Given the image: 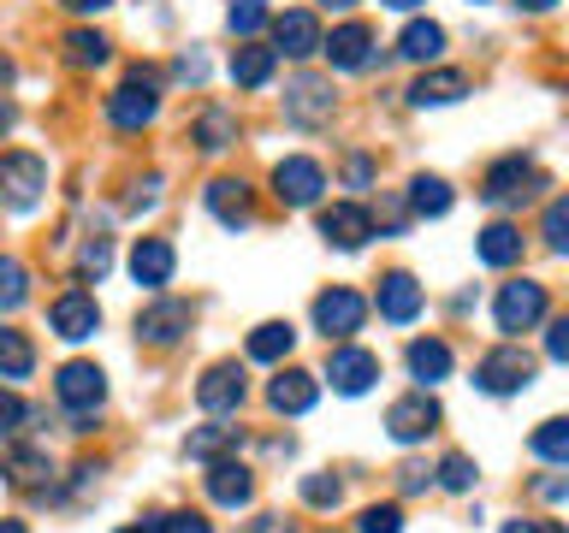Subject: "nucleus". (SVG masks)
<instances>
[{
	"label": "nucleus",
	"mask_w": 569,
	"mask_h": 533,
	"mask_svg": "<svg viewBox=\"0 0 569 533\" xmlns=\"http://www.w3.org/2000/svg\"><path fill=\"white\" fill-rule=\"evenodd\" d=\"M208 213L226 231H238V225L256 220V190H249L243 178H213V184H208Z\"/></svg>",
	"instance_id": "nucleus-16"
},
{
	"label": "nucleus",
	"mask_w": 569,
	"mask_h": 533,
	"mask_svg": "<svg viewBox=\"0 0 569 533\" xmlns=\"http://www.w3.org/2000/svg\"><path fill=\"white\" fill-rule=\"evenodd\" d=\"M273 66H279V53H273V48L249 42V48L231 53V83H238V89H261L267 78H273Z\"/></svg>",
	"instance_id": "nucleus-27"
},
{
	"label": "nucleus",
	"mask_w": 569,
	"mask_h": 533,
	"mask_svg": "<svg viewBox=\"0 0 569 533\" xmlns=\"http://www.w3.org/2000/svg\"><path fill=\"white\" fill-rule=\"evenodd\" d=\"M202 71H208L202 53H184V60H178V78H202Z\"/></svg>",
	"instance_id": "nucleus-51"
},
{
	"label": "nucleus",
	"mask_w": 569,
	"mask_h": 533,
	"mask_svg": "<svg viewBox=\"0 0 569 533\" xmlns=\"http://www.w3.org/2000/svg\"><path fill=\"white\" fill-rule=\"evenodd\" d=\"M427 486V469H421V462H409V469H403V492H421Z\"/></svg>",
	"instance_id": "nucleus-49"
},
{
	"label": "nucleus",
	"mask_w": 569,
	"mask_h": 533,
	"mask_svg": "<svg viewBox=\"0 0 569 533\" xmlns=\"http://www.w3.org/2000/svg\"><path fill=\"white\" fill-rule=\"evenodd\" d=\"M320 7H327V12H350L356 0H320Z\"/></svg>",
	"instance_id": "nucleus-58"
},
{
	"label": "nucleus",
	"mask_w": 569,
	"mask_h": 533,
	"mask_svg": "<svg viewBox=\"0 0 569 533\" xmlns=\"http://www.w3.org/2000/svg\"><path fill=\"white\" fill-rule=\"evenodd\" d=\"M154 113H160V71L131 66V78L107 95V119H113V131H142Z\"/></svg>",
	"instance_id": "nucleus-1"
},
{
	"label": "nucleus",
	"mask_w": 569,
	"mask_h": 533,
	"mask_svg": "<svg viewBox=\"0 0 569 533\" xmlns=\"http://www.w3.org/2000/svg\"><path fill=\"white\" fill-rule=\"evenodd\" d=\"M356 533H403V510L398 504H368L362 522H356Z\"/></svg>",
	"instance_id": "nucleus-40"
},
{
	"label": "nucleus",
	"mask_w": 569,
	"mask_h": 533,
	"mask_svg": "<svg viewBox=\"0 0 569 533\" xmlns=\"http://www.w3.org/2000/svg\"><path fill=\"white\" fill-rule=\"evenodd\" d=\"M24 302H30V266L12 261V255H0V314L24 309Z\"/></svg>",
	"instance_id": "nucleus-34"
},
{
	"label": "nucleus",
	"mask_w": 569,
	"mask_h": 533,
	"mask_svg": "<svg viewBox=\"0 0 569 533\" xmlns=\"http://www.w3.org/2000/svg\"><path fill=\"white\" fill-rule=\"evenodd\" d=\"M320 238H327L332 249H362L373 238V213L356 208V202H338L320 213Z\"/></svg>",
	"instance_id": "nucleus-18"
},
{
	"label": "nucleus",
	"mask_w": 569,
	"mask_h": 533,
	"mask_svg": "<svg viewBox=\"0 0 569 533\" xmlns=\"http://www.w3.org/2000/svg\"><path fill=\"white\" fill-rule=\"evenodd\" d=\"M7 83H12V60L0 53V89H7Z\"/></svg>",
	"instance_id": "nucleus-57"
},
{
	"label": "nucleus",
	"mask_w": 569,
	"mask_h": 533,
	"mask_svg": "<svg viewBox=\"0 0 569 533\" xmlns=\"http://www.w3.org/2000/svg\"><path fill=\"white\" fill-rule=\"evenodd\" d=\"M30 368H36V344L24 332L0 326V380H30Z\"/></svg>",
	"instance_id": "nucleus-30"
},
{
	"label": "nucleus",
	"mask_w": 569,
	"mask_h": 533,
	"mask_svg": "<svg viewBox=\"0 0 569 533\" xmlns=\"http://www.w3.org/2000/svg\"><path fill=\"white\" fill-rule=\"evenodd\" d=\"M505 533H540V522H528V515H516V522H505Z\"/></svg>",
	"instance_id": "nucleus-53"
},
{
	"label": "nucleus",
	"mask_w": 569,
	"mask_h": 533,
	"mask_svg": "<svg viewBox=\"0 0 569 533\" xmlns=\"http://www.w3.org/2000/svg\"><path fill=\"white\" fill-rule=\"evenodd\" d=\"M409 373H416L421 385L451 380V344H445V338H416V344H409Z\"/></svg>",
	"instance_id": "nucleus-26"
},
{
	"label": "nucleus",
	"mask_w": 569,
	"mask_h": 533,
	"mask_svg": "<svg viewBox=\"0 0 569 533\" xmlns=\"http://www.w3.org/2000/svg\"><path fill=\"white\" fill-rule=\"evenodd\" d=\"M0 533H24V522H12V515H7V522H0Z\"/></svg>",
	"instance_id": "nucleus-60"
},
{
	"label": "nucleus",
	"mask_w": 569,
	"mask_h": 533,
	"mask_svg": "<svg viewBox=\"0 0 569 533\" xmlns=\"http://www.w3.org/2000/svg\"><path fill=\"white\" fill-rule=\"evenodd\" d=\"M516 7H522V12H551L558 0H516Z\"/></svg>",
	"instance_id": "nucleus-54"
},
{
	"label": "nucleus",
	"mask_w": 569,
	"mask_h": 533,
	"mask_svg": "<svg viewBox=\"0 0 569 533\" xmlns=\"http://www.w3.org/2000/svg\"><path fill=\"white\" fill-rule=\"evenodd\" d=\"M24 421H30V409L18 391H0V439H18L24 433Z\"/></svg>",
	"instance_id": "nucleus-43"
},
{
	"label": "nucleus",
	"mask_w": 569,
	"mask_h": 533,
	"mask_svg": "<svg viewBox=\"0 0 569 533\" xmlns=\"http://www.w3.org/2000/svg\"><path fill=\"white\" fill-rule=\"evenodd\" d=\"M160 202V178H142V184H137V195H131V208L142 213V208H154Z\"/></svg>",
	"instance_id": "nucleus-47"
},
{
	"label": "nucleus",
	"mask_w": 569,
	"mask_h": 533,
	"mask_svg": "<svg viewBox=\"0 0 569 533\" xmlns=\"http://www.w3.org/2000/svg\"><path fill=\"white\" fill-rule=\"evenodd\" d=\"M533 492L540 497H569V480H533Z\"/></svg>",
	"instance_id": "nucleus-50"
},
{
	"label": "nucleus",
	"mask_w": 569,
	"mask_h": 533,
	"mask_svg": "<svg viewBox=\"0 0 569 533\" xmlns=\"http://www.w3.org/2000/svg\"><path fill=\"white\" fill-rule=\"evenodd\" d=\"M439 48H445V30L439 24H421V18L403 30V42H398L403 60H439Z\"/></svg>",
	"instance_id": "nucleus-35"
},
{
	"label": "nucleus",
	"mask_w": 569,
	"mask_h": 533,
	"mask_svg": "<svg viewBox=\"0 0 569 533\" xmlns=\"http://www.w3.org/2000/svg\"><path fill=\"white\" fill-rule=\"evenodd\" d=\"M380 7H391V12H416L421 0H380Z\"/></svg>",
	"instance_id": "nucleus-55"
},
{
	"label": "nucleus",
	"mask_w": 569,
	"mask_h": 533,
	"mask_svg": "<svg viewBox=\"0 0 569 533\" xmlns=\"http://www.w3.org/2000/svg\"><path fill=\"white\" fill-rule=\"evenodd\" d=\"M184 332H190V302H178V296H160L137 314V338L154 344V350H172Z\"/></svg>",
	"instance_id": "nucleus-11"
},
{
	"label": "nucleus",
	"mask_w": 569,
	"mask_h": 533,
	"mask_svg": "<svg viewBox=\"0 0 569 533\" xmlns=\"http://www.w3.org/2000/svg\"><path fill=\"white\" fill-rule=\"evenodd\" d=\"M439 486L445 492H475V462L469 456H445L439 462Z\"/></svg>",
	"instance_id": "nucleus-42"
},
{
	"label": "nucleus",
	"mask_w": 569,
	"mask_h": 533,
	"mask_svg": "<svg viewBox=\"0 0 569 533\" xmlns=\"http://www.w3.org/2000/svg\"><path fill=\"white\" fill-rule=\"evenodd\" d=\"M154 527H160V533H213V527H208L196 510H172V515H160Z\"/></svg>",
	"instance_id": "nucleus-44"
},
{
	"label": "nucleus",
	"mask_w": 569,
	"mask_h": 533,
	"mask_svg": "<svg viewBox=\"0 0 569 533\" xmlns=\"http://www.w3.org/2000/svg\"><path fill=\"white\" fill-rule=\"evenodd\" d=\"M256 533H291V522H284V515H261Z\"/></svg>",
	"instance_id": "nucleus-52"
},
{
	"label": "nucleus",
	"mask_w": 569,
	"mask_h": 533,
	"mask_svg": "<svg viewBox=\"0 0 569 533\" xmlns=\"http://www.w3.org/2000/svg\"><path fill=\"white\" fill-rule=\"evenodd\" d=\"M107 266H113V243H107V238H89L83 255H78V279H101Z\"/></svg>",
	"instance_id": "nucleus-41"
},
{
	"label": "nucleus",
	"mask_w": 569,
	"mask_h": 533,
	"mask_svg": "<svg viewBox=\"0 0 569 533\" xmlns=\"http://www.w3.org/2000/svg\"><path fill=\"white\" fill-rule=\"evenodd\" d=\"M528 451H533V456H546V462H563V469H569V415H551V421L533 426Z\"/></svg>",
	"instance_id": "nucleus-32"
},
{
	"label": "nucleus",
	"mask_w": 569,
	"mask_h": 533,
	"mask_svg": "<svg viewBox=\"0 0 569 533\" xmlns=\"http://www.w3.org/2000/svg\"><path fill=\"white\" fill-rule=\"evenodd\" d=\"M208 497L220 510H243L249 497H256V474H249L243 462H226V456L208 462Z\"/></svg>",
	"instance_id": "nucleus-20"
},
{
	"label": "nucleus",
	"mask_w": 569,
	"mask_h": 533,
	"mask_svg": "<svg viewBox=\"0 0 569 533\" xmlns=\"http://www.w3.org/2000/svg\"><path fill=\"white\" fill-rule=\"evenodd\" d=\"M238 444H243V426H196L184 439V456L190 462H220L226 451H238Z\"/></svg>",
	"instance_id": "nucleus-28"
},
{
	"label": "nucleus",
	"mask_w": 569,
	"mask_h": 533,
	"mask_svg": "<svg viewBox=\"0 0 569 533\" xmlns=\"http://www.w3.org/2000/svg\"><path fill=\"white\" fill-rule=\"evenodd\" d=\"M327 380H332V391H345V398H362V391L380 380V355L356 350V344H338L327 355Z\"/></svg>",
	"instance_id": "nucleus-12"
},
{
	"label": "nucleus",
	"mask_w": 569,
	"mask_h": 533,
	"mask_svg": "<svg viewBox=\"0 0 569 533\" xmlns=\"http://www.w3.org/2000/svg\"><path fill=\"white\" fill-rule=\"evenodd\" d=\"M409 208H416V213H427V220H439V213H451V184H445V178H433V172H421L416 184H409Z\"/></svg>",
	"instance_id": "nucleus-33"
},
{
	"label": "nucleus",
	"mask_w": 569,
	"mask_h": 533,
	"mask_svg": "<svg viewBox=\"0 0 569 533\" xmlns=\"http://www.w3.org/2000/svg\"><path fill=\"white\" fill-rule=\"evenodd\" d=\"M172 266H178V255H172L167 238H137V249H131V279L137 284L160 291V284H172Z\"/></svg>",
	"instance_id": "nucleus-22"
},
{
	"label": "nucleus",
	"mask_w": 569,
	"mask_h": 533,
	"mask_svg": "<svg viewBox=\"0 0 569 533\" xmlns=\"http://www.w3.org/2000/svg\"><path fill=\"white\" fill-rule=\"evenodd\" d=\"M362 320H368V296L345 291V284H332V291L315 296V326L327 338H338V344H345L350 332H362Z\"/></svg>",
	"instance_id": "nucleus-8"
},
{
	"label": "nucleus",
	"mask_w": 569,
	"mask_h": 533,
	"mask_svg": "<svg viewBox=\"0 0 569 533\" xmlns=\"http://www.w3.org/2000/svg\"><path fill=\"white\" fill-rule=\"evenodd\" d=\"M320 190H327L320 160L291 154V160H279V167H273V195H279L284 208H309V202H320Z\"/></svg>",
	"instance_id": "nucleus-9"
},
{
	"label": "nucleus",
	"mask_w": 569,
	"mask_h": 533,
	"mask_svg": "<svg viewBox=\"0 0 569 533\" xmlns=\"http://www.w3.org/2000/svg\"><path fill=\"white\" fill-rule=\"evenodd\" d=\"M546 355H551V362H569V314H563V320H551V332H546Z\"/></svg>",
	"instance_id": "nucleus-45"
},
{
	"label": "nucleus",
	"mask_w": 569,
	"mask_h": 533,
	"mask_svg": "<svg viewBox=\"0 0 569 533\" xmlns=\"http://www.w3.org/2000/svg\"><path fill=\"white\" fill-rule=\"evenodd\" d=\"M540 190H546V172L533 167V160H522V154L492 160L487 178H480V195H487L492 208H522V202H533Z\"/></svg>",
	"instance_id": "nucleus-2"
},
{
	"label": "nucleus",
	"mask_w": 569,
	"mask_h": 533,
	"mask_svg": "<svg viewBox=\"0 0 569 533\" xmlns=\"http://www.w3.org/2000/svg\"><path fill=\"white\" fill-rule=\"evenodd\" d=\"M475 385L492 391V398H516V391L533 385V355H528L522 344H498L492 355H480Z\"/></svg>",
	"instance_id": "nucleus-4"
},
{
	"label": "nucleus",
	"mask_w": 569,
	"mask_h": 533,
	"mask_svg": "<svg viewBox=\"0 0 569 533\" xmlns=\"http://www.w3.org/2000/svg\"><path fill=\"white\" fill-rule=\"evenodd\" d=\"M345 178H350L356 190H362L368 178H373V160H368V154H350V167H345Z\"/></svg>",
	"instance_id": "nucleus-46"
},
{
	"label": "nucleus",
	"mask_w": 569,
	"mask_h": 533,
	"mask_svg": "<svg viewBox=\"0 0 569 533\" xmlns=\"http://www.w3.org/2000/svg\"><path fill=\"white\" fill-rule=\"evenodd\" d=\"M0 469H7L18 486H42V474H48V451H7L0 456Z\"/></svg>",
	"instance_id": "nucleus-36"
},
{
	"label": "nucleus",
	"mask_w": 569,
	"mask_h": 533,
	"mask_svg": "<svg viewBox=\"0 0 569 533\" xmlns=\"http://www.w3.org/2000/svg\"><path fill=\"white\" fill-rule=\"evenodd\" d=\"M119 533H160L154 522H131V527H119Z\"/></svg>",
	"instance_id": "nucleus-59"
},
{
	"label": "nucleus",
	"mask_w": 569,
	"mask_h": 533,
	"mask_svg": "<svg viewBox=\"0 0 569 533\" xmlns=\"http://www.w3.org/2000/svg\"><path fill=\"white\" fill-rule=\"evenodd\" d=\"M540 238L558 249V255H569V195H558V202L546 208V220H540Z\"/></svg>",
	"instance_id": "nucleus-38"
},
{
	"label": "nucleus",
	"mask_w": 569,
	"mask_h": 533,
	"mask_svg": "<svg viewBox=\"0 0 569 533\" xmlns=\"http://www.w3.org/2000/svg\"><path fill=\"white\" fill-rule=\"evenodd\" d=\"M53 398H60L78 421H89L107 403V373L96 362H66L60 373H53Z\"/></svg>",
	"instance_id": "nucleus-6"
},
{
	"label": "nucleus",
	"mask_w": 569,
	"mask_h": 533,
	"mask_svg": "<svg viewBox=\"0 0 569 533\" xmlns=\"http://www.w3.org/2000/svg\"><path fill=\"white\" fill-rule=\"evenodd\" d=\"M492 320H498V332H533L546 320V284H533V279H510V284H498V302H492Z\"/></svg>",
	"instance_id": "nucleus-5"
},
{
	"label": "nucleus",
	"mask_w": 569,
	"mask_h": 533,
	"mask_svg": "<svg viewBox=\"0 0 569 533\" xmlns=\"http://www.w3.org/2000/svg\"><path fill=\"white\" fill-rule=\"evenodd\" d=\"M196 403H202L208 415H231V409L243 403V368L238 362H213L202 380H196Z\"/></svg>",
	"instance_id": "nucleus-15"
},
{
	"label": "nucleus",
	"mask_w": 569,
	"mask_h": 533,
	"mask_svg": "<svg viewBox=\"0 0 569 533\" xmlns=\"http://www.w3.org/2000/svg\"><path fill=\"white\" fill-rule=\"evenodd\" d=\"M226 24H231V36H256L267 24V0H231Z\"/></svg>",
	"instance_id": "nucleus-39"
},
{
	"label": "nucleus",
	"mask_w": 569,
	"mask_h": 533,
	"mask_svg": "<svg viewBox=\"0 0 569 533\" xmlns=\"http://www.w3.org/2000/svg\"><path fill=\"white\" fill-rule=\"evenodd\" d=\"M475 255L487 261V266H516V261H522V231H516L510 220L487 225V231L475 238Z\"/></svg>",
	"instance_id": "nucleus-25"
},
{
	"label": "nucleus",
	"mask_w": 569,
	"mask_h": 533,
	"mask_svg": "<svg viewBox=\"0 0 569 533\" xmlns=\"http://www.w3.org/2000/svg\"><path fill=\"white\" fill-rule=\"evenodd\" d=\"M297 344V332H291V320H267V326L249 332V362H284Z\"/></svg>",
	"instance_id": "nucleus-29"
},
{
	"label": "nucleus",
	"mask_w": 569,
	"mask_h": 533,
	"mask_svg": "<svg viewBox=\"0 0 569 533\" xmlns=\"http://www.w3.org/2000/svg\"><path fill=\"white\" fill-rule=\"evenodd\" d=\"M284 119L302 124V131H315V124L332 119V83L315 78V71H302V78L284 83Z\"/></svg>",
	"instance_id": "nucleus-7"
},
{
	"label": "nucleus",
	"mask_w": 569,
	"mask_h": 533,
	"mask_svg": "<svg viewBox=\"0 0 569 533\" xmlns=\"http://www.w3.org/2000/svg\"><path fill=\"white\" fill-rule=\"evenodd\" d=\"M320 18L309 7H291L273 18V53H284V60H309V53H320Z\"/></svg>",
	"instance_id": "nucleus-14"
},
{
	"label": "nucleus",
	"mask_w": 569,
	"mask_h": 533,
	"mask_svg": "<svg viewBox=\"0 0 569 533\" xmlns=\"http://www.w3.org/2000/svg\"><path fill=\"white\" fill-rule=\"evenodd\" d=\"M60 7H71V12H83V18H96V12H107L113 0H60Z\"/></svg>",
	"instance_id": "nucleus-48"
},
{
	"label": "nucleus",
	"mask_w": 569,
	"mask_h": 533,
	"mask_svg": "<svg viewBox=\"0 0 569 533\" xmlns=\"http://www.w3.org/2000/svg\"><path fill=\"white\" fill-rule=\"evenodd\" d=\"M421 284L409 279V273H386L380 279V291H373V309H380V320H391V326H409V320L421 314Z\"/></svg>",
	"instance_id": "nucleus-19"
},
{
	"label": "nucleus",
	"mask_w": 569,
	"mask_h": 533,
	"mask_svg": "<svg viewBox=\"0 0 569 533\" xmlns=\"http://www.w3.org/2000/svg\"><path fill=\"white\" fill-rule=\"evenodd\" d=\"M7 131H12V107L0 101V137H7Z\"/></svg>",
	"instance_id": "nucleus-56"
},
{
	"label": "nucleus",
	"mask_w": 569,
	"mask_h": 533,
	"mask_svg": "<svg viewBox=\"0 0 569 533\" xmlns=\"http://www.w3.org/2000/svg\"><path fill=\"white\" fill-rule=\"evenodd\" d=\"M48 326H53V338H66V344H83V338H96V332H101V302L89 296V291L53 296Z\"/></svg>",
	"instance_id": "nucleus-10"
},
{
	"label": "nucleus",
	"mask_w": 569,
	"mask_h": 533,
	"mask_svg": "<svg viewBox=\"0 0 569 533\" xmlns=\"http://www.w3.org/2000/svg\"><path fill=\"white\" fill-rule=\"evenodd\" d=\"M540 533H569V527H558V522H540Z\"/></svg>",
	"instance_id": "nucleus-61"
},
{
	"label": "nucleus",
	"mask_w": 569,
	"mask_h": 533,
	"mask_svg": "<svg viewBox=\"0 0 569 533\" xmlns=\"http://www.w3.org/2000/svg\"><path fill=\"white\" fill-rule=\"evenodd\" d=\"M42 190H48V160L42 154H30V149L0 154V202L24 213V208L42 202Z\"/></svg>",
	"instance_id": "nucleus-3"
},
{
	"label": "nucleus",
	"mask_w": 569,
	"mask_h": 533,
	"mask_svg": "<svg viewBox=\"0 0 569 533\" xmlns=\"http://www.w3.org/2000/svg\"><path fill=\"white\" fill-rule=\"evenodd\" d=\"M302 504H315V510H338V504H345V480H332V474H309V480H302Z\"/></svg>",
	"instance_id": "nucleus-37"
},
{
	"label": "nucleus",
	"mask_w": 569,
	"mask_h": 533,
	"mask_svg": "<svg viewBox=\"0 0 569 533\" xmlns=\"http://www.w3.org/2000/svg\"><path fill=\"white\" fill-rule=\"evenodd\" d=\"M320 53L332 60V71H368L373 66V30L368 24H338L327 42H320Z\"/></svg>",
	"instance_id": "nucleus-17"
},
{
	"label": "nucleus",
	"mask_w": 569,
	"mask_h": 533,
	"mask_svg": "<svg viewBox=\"0 0 569 533\" xmlns=\"http://www.w3.org/2000/svg\"><path fill=\"white\" fill-rule=\"evenodd\" d=\"M433 426H439V403L427 398V391H409V398H398L386 409V433L398 444H421Z\"/></svg>",
	"instance_id": "nucleus-13"
},
{
	"label": "nucleus",
	"mask_w": 569,
	"mask_h": 533,
	"mask_svg": "<svg viewBox=\"0 0 569 533\" xmlns=\"http://www.w3.org/2000/svg\"><path fill=\"white\" fill-rule=\"evenodd\" d=\"M315 398H320V380H315V373H302V368H284L279 380L267 385V403H273L279 415H309Z\"/></svg>",
	"instance_id": "nucleus-21"
},
{
	"label": "nucleus",
	"mask_w": 569,
	"mask_h": 533,
	"mask_svg": "<svg viewBox=\"0 0 569 533\" xmlns=\"http://www.w3.org/2000/svg\"><path fill=\"white\" fill-rule=\"evenodd\" d=\"M469 95V78H462V71H421L416 83H409V101L416 107H451V101H462Z\"/></svg>",
	"instance_id": "nucleus-24"
},
{
	"label": "nucleus",
	"mask_w": 569,
	"mask_h": 533,
	"mask_svg": "<svg viewBox=\"0 0 569 533\" xmlns=\"http://www.w3.org/2000/svg\"><path fill=\"white\" fill-rule=\"evenodd\" d=\"M190 142H196L202 154L231 149V142H238V113H226V107H202V113L190 119Z\"/></svg>",
	"instance_id": "nucleus-23"
},
{
	"label": "nucleus",
	"mask_w": 569,
	"mask_h": 533,
	"mask_svg": "<svg viewBox=\"0 0 569 533\" xmlns=\"http://www.w3.org/2000/svg\"><path fill=\"white\" fill-rule=\"evenodd\" d=\"M107 53H113V42H107L101 30H89V24H78V30H66V60L71 66H107Z\"/></svg>",
	"instance_id": "nucleus-31"
}]
</instances>
